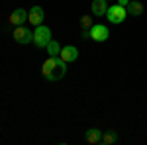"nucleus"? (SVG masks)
<instances>
[{
  "mask_svg": "<svg viewBox=\"0 0 147 145\" xmlns=\"http://www.w3.org/2000/svg\"><path fill=\"white\" fill-rule=\"evenodd\" d=\"M41 73L45 77L47 82H57L67 75V63L61 59V57H49L45 63L41 65Z\"/></svg>",
  "mask_w": 147,
  "mask_h": 145,
  "instance_id": "obj_1",
  "label": "nucleus"
},
{
  "mask_svg": "<svg viewBox=\"0 0 147 145\" xmlns=\"http://www.w3.org/2000/svg\"><path fill=\"white\" fill-rule=\"evenodd\" d=\"M12 37L14 41L20 45H28V43H34V32L26 26H16L14 32H12Z\"/></svg>",
  "mask_w": 147,
  "mask_h": 145,
  "instance_id": "obj_2",
  "label": "nucleus"
},
{
  "mask_svg": "<svg viewBox=\"0 0 147 145\" xmlns=\"http://www.w3.org/2000/svg\"><path fill=\"white\" fill-rule=\"evenodd\" d=\"M53 37H51V30L43 26V24H39V26H35L34 30V43L37 47H47V43L51 41Z\"/></svg>",
  "mask_w": 147,
  "mask_h": 145,
  "instance_id": "obj_3",
  "label": "nucleus"
},
{
  "mask_svg": "<svg viewBox=\"0 0 147 145\" xmlns=\"http://www.w3.org/2000/svg\"><path fill=\"white\" fill-rule=\"evenodd\" d=\"M125 16H127L125 6H120L118 2L114 6H108V10H106V18H108V22H112V24H122L125 20Z\"/></svg>",
  "mask_w": 147,
  "mask_h": 145,
  "instance_id": "obj_4",
  "label": "nucleus"
},
{
  "mask_svg": "<svg viewBox=\"0 0 147 145\" xmlns=\"http://www.w3.org/2000/svg\"><path fill=\"white\" fill-rule=\"evenodd\" d=\"M88 37L92 41H98V43H104L108 37H110V30L102 24H94L90 30H88Z\"/></svg>",
  "mask_w": 147,
  "mask_h": 145,
  "instance_id": "obj_5",
  "label": "nucleus"
},
{
  "mask_svg": "<svg viewBox=\"0 0 147 145\" xmlns=\"http://www.w3.org/2000/svg\"><path fill=\"white\" fill-rule=\"evenodd\" d=\"M43 20H45V12L41 6H32L28 10V22L32 26H39V24H43Z\"/></svg>",
  "mask_w": 147,
  "mask_h": 145,
  "instance_id": "obj_6",
  "label": "nucleus"
},
{
  "mask_svg": "<svg viewBox=\"0 0 147 145\" xmlns=\"http://www.w3.org/2000/svg\"><path fill=\"white\" fill-rule=\"evenodd\" d=\"M24 22H28V10H24V8H16V10L10 12V16H8V24H12V26L16 28V26H22Z\"/></svg>",
  "mask_w": 147,
  "mask_h": 145,
  "instance_id": "obj_7",
  "label": "nucleus"
},
{
  "mask_svg": "<svg viewBox=\"0 0 147 145\" xmlns=\"http://www.w3.org/2000/svg\"><path fill=\"white\" fill-rule=\"evenodd\" d=\"M59 57H61L65 63H73V61L79 59V49H77L75 45H65V47H61Z\"/></svg>",
  "mask_w": 147,
  "mask_h": 145,
  "instance_id": "obj_8",
  "label": "nucleus"
},
{
  "mask_svg": "<svg viewBox=\"0 0 147 145\" xmlns=\"http://www.w3.org/2000/svg\"><path fill=\"white\" fill-rule=\"evenodd\" d=\"M84 141L88 145H98L102 141V132L98 127H90V129H86L84 132Z\"/></svg>",
  "mask_w": 147,
  "mask_h": 145,
  "instance_id": "obj_9",
  "label": "nucleus"
},
{
  "mask_svg": "<svg viewBox=\"0 0 147 145\" xmlns=\"http://www.w3.org/2000/svg\"><path fill=\"white\" fill-rule=\"evenodd\" d=\"M90 10L94 16H106V10H108V0H92Z\"/></svg>",
  "mask_w": 147,
  "mask_h": 145,
  "instance_id": "obj_10",
  "label": "nucleus"
},
{
  "mask_svg": "<svg viewBox=\"0 0 147 145\" xmlns=\"http://www.w3.org/2000/svg\"><path fill=\"white\" fill-rule=\"evenodd\" d=\"M127 14H131V16H141L143 14V4L139 2V0H129V4H127Z\"/></svg>",
  "mask_w": 147,
  "mask_h": 145,
  "instance_id": "obj_11",
  "label": "nucleus"
},
{
  "mask_svg": "<svg viewBox=\"0 0 147 145\" xmlns=\"http://www.w3.org/2000/svg\"><path fill=\"white\" fill-rule=\"evenodd\" d=\"M118 141V134L114 129H108V132H102V145H112Z\"/></svg>",
  "mask_w": 147,
  "mask_h": 145,
  "instance_id": "obj_12",
  "label": "nucleus"
},
{
  "mask_svg": "<svg viewBox=\"0 0 147 145\" xmlns=\"http://www.w3.org/2000/svg\"><path fill=\"white\" fill-rule=\"evenodd\" d=\"M47 53H49V57H57L59 53H61V45H59V41H55V39H51L49 43H47Z\"/></svg>",
  "mask_w": 147,
  "mask_h": 145,
  "instance_id": "obj_13",
  "label": "nucleus"
},
{
  "mask_svg": "<svg viewBox=\"0 0 147 145\" xmlns=\"http://www.w3.org/2000/svg\"><path fill=\"white\" fill-rule=\"evenodd\" d=\"M80 26H82V30H90L92 26H94V24H92V18L90 16H82V18H80Z\"/></svg>",
  "mask_w": 147,
  "mask_h": 145,
  "instance_id": "obj_14",
  "label": "nucleus"
},
{
  "mask_svg": "<svg viewBox=\"0 0 147 145\" xmlns=\"http://www.w3.org/2000/svg\"><path fill=\"white\" fill-rule=\"evenodd\" d=\"M118 4H120V6H127V4H129V0H118Z\"/></svg>",
  "mask_w": 147,
  "mask_h": 145,
  "instance_id": "obj_15",
  "label": "nucleus"
},
{
  "mask_svg": "<svg viewBox=\"0 0 147 145\" xmlns=\"http://www.w3.org/2000/svg\"><path fill=\"white\" fill-rule=\"evenodd\" d=\"M108 2H110V0H108Z\"/></svg>",
  "mask_w": 147,
  "mask_h": 145,
  "instance_id": "obj_16",
  "label": "nucleus"
}]
</instances>
